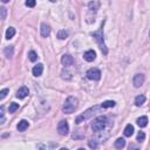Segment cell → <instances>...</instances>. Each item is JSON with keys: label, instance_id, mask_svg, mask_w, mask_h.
<instances>
[{"label": "cell", "instance_id": "cell-13", "mask_svg": "<svg viewBox=\"0 0 150 150\" xmlns=\"http://www.w3.org/2000/svg\"><path fill=\"white\" fill-rule=\"evenodd\" d=\"M28 125H29L28 121H26V120H21V121L18 123L16 128H18V130H19V131H25V130L28 128Z\"/></svg>", "mask_w": 150, "mask_h": 150}, {"label": "cell", "instance_id": "cell-16", "mask_svg": "<svg viewBox=\"0 0 150 150\" xmlns=\"http://www.w3.org/2000/svg\"><path fill=\"white\" fill-rule=\"evenodd\" d=\"M132 134H134V127L131 124H127V127L124 128V136L130 137Z\"/></svg>", "mask_w": 150, "mask_h": 150}, {"label": "cell", "instance_id": "cell-12", "mask_svg": "<svg viewBox=\"0 0 150 150\" xmlns=\"http://www.w3.org/2000/svg\"><path fill=\"white\" fill-rule=\"evenodd\" d=\"M28 95V88L27 87H21L16 91V97L18 98H25Z\"/></svg>", "mask_w": 150, "mask_h": 150}, {"label": "cell", "instance_id": "cell-17", "mask_svg": "<svg viewBox=\"0 0 150 150\" xmlns=\"http://www.w3.org/2000/svg\"><path fill=\"white\" fill-rule=\"evenodd\" d=\"M14 35H15V28H14V27H8L7 30H6V39L9 40V39H12Z\"/></svg>", "mask_w": 150, "mask_h": 150}, {"label": "cell", "instance_id": "cell-22", "mask_svg": "<svg viewBox=\"0 0 150 150\" xmlns=\"http://www.w3.org/2000/svg\"><path fill=\"white\" fill-rule=\"evenodd\" d=\"M114 105H115V101H110V100L104 101V102L101 104L102 108H110V107H114Z\"/></svg>", "mask_w": 150, "mask_h": 150}, {"label": "cell", "instance_id": "cell-2", "mask_svg": "<svg viewBox=\"0 0 150 150\" xmlns=\"http://www.w3.org/2000/svg\"><path fill=\"white\" fill-rule=\"evenodd\" d=\"M77 103H79V100L74 96H69L67 97V100L64 101L63 105H62V111L64 114H71L75 111V109L77 108Z\"/></svg>", "mask_w": 150, "mask_h": 150}, {"label": "cell", "instance_id": "cell-4", "mask_svg": "<svg viewBox=\"0 0 150 150\" xmlns=\"http://www.w3.org/2000/svg\"><path fill=\"white\" fill-rule=\"evenodd\" d=\"M98 105H94V107H91V108H89V109H87L83 114H81V115H79L76 118H75V123L76 124H80L81 122H84L86 120H88L89 117H91L93 115H94V112L96 111V110H98Z\"/></svg>", "mask_w": 150, "mask_h": 150}, {"label": "cell", "instance_id": "cell-7", "mask_svg": "<svg viewBox=\"0 0 150 150\" xmlns=\"http://www.w3.org/2000/svg\"><path fill=\"white\" fill-rule=\"evenodd\" d=\"M144 75L143 74H136L135 76H134V79H132V83H134V86L136 87V88H139L143 83H144Z\"/></svg>", "mask_w": 150, "mask_h": 150}, {"label": "cell", "instance_id": "cell-30", "mask_svg": "<svg viewBox=\"0 0 150 150\" xmlns=\"http://www.w3.org/2000/svg\"><path fill=\"white\" fill-rule=\"evenodd\" d=\"M49 1H52V2H55V1H56V0H49Z\"/></svg>", "mask_w": 150, "mask_h": 150}, {"label": "cell", "instance_id": "cell-21", "mask_svg": "<svg viewBox=\"0 0 150 150\" xmlns=\"http://www.w3.org/2000/svg\"><path fill=\"white\" fill-rule=\"evenodd\" d=\"M13 52H14L13 46H9V47H6V48H5V55H6L7 57H12V56H13Z\"/></svg>", "mask_w": 150, "mask_h": 150}, {"label": "cell", "instance_id": "cell-18", "mask_svg": "<svg viewBox=\"0 0 150 150\" xmlns=\"http://www.w3.org/2000/svg\"><path fill=\"white\" fill-rule=\"evenodd\" d=\"M124 145H125V141H124V138H117V139L115 141V148H117V149H122Z\"/></svg>", "mask_w": 150, "mask_h": 150}, {"label": "cell", "instance_id": "cell-24", "mask_svg": "<svg viewBox=\"0 0 150 150\" xmlns=\"http://www.w3.org/2000/svg\"><path fill=\"white\" fill-rule=\"evenodd\" d=\"M8 91H9V90H8L7 88H6V89H2V90L0 91V100H4V98L6 97V95L8 94Z\"/></svg>", "mask_w": 150, "mask_h": 150}, {"label": "cell", "instance_id": "cell-26", "mask_svg": "<svg viewBox=\"0 0 150 150\" xmlns=\"http://www.w3.org/2000/svg\"><path fill=\"white\" fill-rule=\"evenodd\" d=\"M26 6L27 7H34L35 5H36V1L35 0H26Z\"/></svg>", "mask_w": 150, "mask_h": 150}, {"label": "cell", "instance_id": "cell-15", "mask_svg": "<svg viewBox=\"0 0 150 150\" xmlns=\"http://www.w3.org/2000/svg\"><path fill=\"white\" fill-rule=\"evenodd\" d=\"M144 102H145V96H144V95H137V96L135 97V104H136L137 107H141Z\"/></svg>", "mask_w": 150, "mask_h": 150}, {"label": "cell", "instance_id": "cell-3", "mask_svg": "<svg viewBox=\"0 0 150 150\" xmlns=\"http://www.w3.org/2000/svg\"><path fill=\"white\" fill-rule=\"evenodd\" d=\"M107 122H108V118L105 116H98L96 118H94L93 123H91V129L93 131L95 132H98L101 130H103L107 125Z\"/></svg>", "mask_w": 150, "mask_h": 150}, {"label": "cell", "instance_id": "cell-29", "mask_svg": "<svg viewBox=\"0 0 150 150\" xmlns=\"http://www.w3.org/2000/svg\"><path fill=\"white\" fill-rule=\"evenodd\" d=\"M1 1H2V2H4V4H6V2H8V1H9V0H1Z\"/></svg>", "mask_w": 150, "mask_h": 150}, {"label": "cell", "instance_id": "cell-28", "mask_svg": "<svg viewBox=\"0 0 150 150\" xmlns=\"http://www.w3.org/2000/svg\"><path fill=\"white\" fill-rule=\"evenodd\" d=\"M0 11H1V19L5 20V19H6V8H5V7H1Z\"/></svg>", "mask_w": 150, "mask_h": 150}, {"label": "cell", "instance_id": "cell-23", "mask_svg": "<svg viewBox=\"0 0 150 150\" xmlns=\"http://www.w3.org/2000/svg\"><path fill=\"white\" fill-rule=\"evenodd\" d=\"M28 57H29L30 61H36V59H38V54H36L34 50H30V52L28 53Z\"/></svg>", "mask_w": 150, "mask_h": 150}, {"label": "cell", "instance_id": "cell-9", "mask_svg": "<svg viewBox=\"0 0 150 150\" xmlns=\"http://www.w3.org/2000/svg\"><path fill=\"white\" fill-rule=\"evenodd\" d=\"M73 62H74V59H73V56L69 55V54H64V55L61 57V63H62L63 66H66V67L71 66Z\"/></svg>", "mask_w": 150, "mask_h": 150}, {"label": "cell", "instance_id": "cell-27", "mask_svg": "<svg viewBox=\"0 0 150 150\" xmlns=\"http://www.w3.org/2000/svg\"><path fill=\"white\" fill-rule=\"evenodd\" d=\"M88 144H89V146H90L91 149H95V148H97V142H96V139H90Z\"/></svg>", "mask_w": 150, "mask_h": 150}, {"label": "cell", "instance_id": "cell-14", "mask_svg": "<svg viewBox=\"0 0 150 150\" xmlns=\"http://www.w3.org/2000/svg\"><path fill=\"white\" fill-rule=\"evenodd\" d=\"M136 122H137V124H138L141 128H144V127L148 125V117H146V116H141V117L137 118Z\"/></svg>", "mask_w": 150, "mask_h": 150}, {"label": "cell", "instance_id": "cell-1", "mask_svg": "<svg viewBox=\"0 0 150 150\" xmlns=\"http://www.w3.org/2000/svg\"><path fill=\"white\" fill-rule=\"evenodd\" d=\"M103 26H104V20L102 21L101 27L98 28V30H97V32H94L91 35L94 36L95 41L97 42V45H98V47H100L101 52H102L104 55H107L108 49H107V46H105V43H104V39H103Z\"/></svg>", "mask_w": 150, "mask_h": 150}, {"label": "cell", "instance_id": "cell-8", "mask_svg": "<svg viewBox=\"0 0 150 150\" xmlns=\"http://www.w3.org/2000/svg\"><path fill=\"white\" fill-rule=\"evenodd\" d=\"M83 59H84L86 61H88V62L94 61V60L96 59V53H95V50H93V49L87 50V52L83 54Z\"/></svg>", "mask_w": 150, "mask_h": 150}, {"label": "cell", "instance_id": "cell-20", "mask_svg": "<svg viewBox=\"0 0 150 150\" xmlns=\"http://www.w3.org/2000/svg\"><path fill=\"white\" fill-rule=\"evenodd\" d=\"M18 109H19V104H18V103H15V102L9 103V107H8V112L13 114V112H15Z\"/></svg>", "mask_w": 150, "mask_h": 150}, {"label": "cell", "instance_id": "cell-10", "mask_svg": "<svg viewBox=\"0 0 150 150\" xmlns=\"http://www.w3.org/2000/svg\"><path fill=\"white\" fill-rule=\"evenodd\" d=\"M40 33H41V36H43V38H47V36H49V34H50V27L47 25V23H41V28H40Z\"/></svg>", "mask_w": 150, "mask_h": 150}, {"label": "cell", "instance_id": "cell-6", "mask_svg": "<svg viewBox=\"0 0 150 150\" xmlns=\"http://www.w3.org/2000/svg\"><path fill=\"white\" fill-rule=\"evenodd\" d=\"M57 131H59V134H60V135L66 136V135L68 134V131H69L68 122H67V121H64V120L60 121V122H59V124H57Z\"/></svg>", "mask_w": 150, "mask_h": 150}, {"label": "cell", "instance_id": "cell-11", "mask_svg": "<svg viewBox=\"0 0 150 150\" xmlns=\"http://www.w3.org/2000/svg\"><path fill=\"white\" fill-rule=\"evenodd\" d=\"M33 75L34 76H41V74H42V71H43V64L42 63H38L36 66H34V68H33Z\"/></svg>", "mask_w": 150, "mask_h": 150}, {"label": "cell", "instance_id": "cell-19", "mask_svg": "<svg viewBox=\"0 0 150 150\" xmlns=\"http://www.w3.org/2000/svg\"><path fill=\"white\" fill-rule=\"evenodd\" d=\"M57 38L61 39V40L67 39V38H68V32H67L66 29H60V30L57 32Z\"/></svg>", "mask_w": 150, "mask_h": 150}, {"label": "cell", "instance_id": "cell-25", "mask_svg": "<svg viewBox=\"0 0 150 150\" xmlns=\"http://www.w3.org/2000/svg\"><path fill=\"white\" fill-rule=\"evenodd\" d=\"M144 138H145V134H144L143 131H139V132L137 134V141H138V142H142Z\"/></svg>", "mask_w": 150, "mask_h": 150}, {"label": "cell", "instance_id": "cell-5", "mask_svg": "<svg viewBox=\"0 0 150 150\" xmlns=\"http://www.w3.org/2000/svg\"><path fill=\"white\" fill-rule=\"evenodd\" d=\"M86 75H87V77L89 80H93V81H98L101 79V71L97 68H90L86 73Z\"/></svg>", "mask_w": 150, "mask_h": 150}]
</instances>
